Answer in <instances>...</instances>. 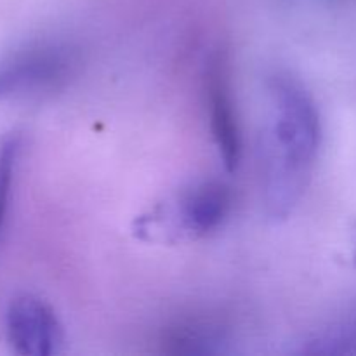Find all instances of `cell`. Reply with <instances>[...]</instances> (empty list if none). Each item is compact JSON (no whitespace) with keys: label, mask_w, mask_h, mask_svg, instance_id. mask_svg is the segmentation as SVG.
I'll return each mask as SVG.
<instances>
[{"label":"cell","mask_w":356,"mask_h":356,"mask_svg":"<svg viewBox=\"0 0 356 356\" xmlns=\"http://www.w3.org/2000/svg\"><path fill=\"white\" fill-rule=\"evenodd\" d=\"M268 120L261 138L264 212L285 221L305 197L322 145V122L305 83L289 72L266 80Z\"/></svg>","instance_id":"1"},{"label":"cell","mask_w":356,"mask_h":356,"mask_svg":"<svg viewBox=\"0 0 356 356\" xmlns=\"http://www.w3.org/2000/svg\"><path fill=\"white\" fill-rule=\"evenodd\" d=\"M82 68V51L72 40L42 37L0 58V101L38 97L63 90Z\"/></svg>","instance_id":"2"},{"label":"cell","mask_w":356,"mask_h":356,"mask_svg":"<svg viewBox=\"0 0 356 356\" xmlns=\"http://www.w3.org/2000/svg\"><path fill=\"white\" fill-rule=\"evenodd\" d=\"M204 92L212 139L222 165L226 170L233 172L242 160L243 141L238 111L233 97L229 56L225 49L212 51L205 61Z\"/></svg>","instance_id":"3"},{"label":"cell","mask_w":356,"mask_h":356,"mask_svg":"<svg viewBox=\"0 0 356 356\" xmlns=\"http://www.w3.org/2000/svg\"><path fill=\"white\" fill-rule=\"evenodd\" d=\"M6 332L13 350L24 356L56 355L65 343L54 309L31 294H21L9 302Z\"/></svg>","instance_id":"4"},{"label":"cell","mask_w":356,"mask_h":356,"mask_svg":"<svg viewBox=\"0 0 356 356\" xmlns=\"http://www.w3.org/2000/svg\"><path fill=\"white\" fill-rule=\"evenodd\" d=\"M233 205V193L222 181L209 179L193 184L177 204L181 228L195 236H205L221 228Z\"/></svg>","instance_id":"5"},{"label":"cell","mask_w":356,"mask_h":356,"mask_svg":"<svg viewBox=\"0 0 356 356\" xmlns=\"http://www.w3.org/2000/svg\"><path fill=\"white\" fill-rule=\"evenodd\" d=\"M222 332L212 322L188 320L169 329L163 337V346L169 353L200 355L221 350Z\"/></svg>","instance_id":"6"},{"label":"cell","mask_w":356,"mask_h":356,"mask_svg":"<svg viewBox=\"0 0 356 356\" xmlns=\"http://www.w3.org/2000/svg\"><path fill=\"white\" fill-rule=\"evenodd\" d=\"M302 351L318 355L356 353V313L334 323L330 329L322 330L302 348Z\"/></svg>","instance_id":"7"},{"label":"cell","mask_w":356,"mask_h":356,"mask_svg":"<svg viewBox=\"0 0 356 356\" xmlns=\"http://www.w3.org/2000/svg\"><path fill=\"white\" fill-rule=\"evenodd\" d=\"M21 155V136L9 132L0 139V233L3 229L10 195H13L14 174Z\"/></svg>","instance_id":"8"}]
</instances>
